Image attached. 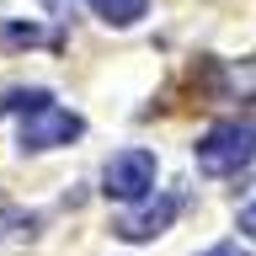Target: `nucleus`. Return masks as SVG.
Listing matches in <instances>:
<instances>
[{
	"instance_id": "obj_5",
	"label": "nucleus",
	"mask_w": 256,
	"mask_h": 256,
	"mask_svg": "<svg viewBox=\"0 0 256 256\" xmlns=\"http://www.w3.org/2000/svg\"><path fill=\"white\" fill-rule=\"evenodd\" d=\"M86 6H91L107 27H134V22L150 11V0H86Z\"/></svg>"
},
{
	"instance_id": "obj_2",
	"label": "nucleus",
	"mask_w": 256,
	"mask_h": 256,
	"mask_svg": "<svg viewBox=\"0 0 256 256\" xmlns=\"http://www.w3.org/2000/svg\"><path fill=\"white\" fill-rule=\"evenodd\" d=\"M192 160L203 176H240L256 160V128L251 123H219L192 144Z\"/></svg>"
},
{
	"instance_id": "obj_9",
	"label": "nucleus",
	"mask_w": 256,
	"mask_h": 256,
	"mask_svg": "<svg viewBox=\"0 0 256 256\" xmlns=\"http://www.w3.org/2000/svg\"><path fill=\"white\" fill-rule=\"evenodd\" d=\"M240 230L256 240V203H251V208H240Z\"/></svg>"
},
{
	"instance_id": "obj_8",
	"label": "nucleus",
	"mask_w": 256,
	"mask_h": 256,
	"mask_svg": "<svg viewBox=\"0 0 256 256\" xmlns=\"http://www.w3.org/2000/svg\"><path fill=\"white\" fill-rule=\"evenodd\" d=\"M203 256H251V251H246L240 240H219V246H208Z\"/></svg>"
},
{
	"instance_id": "obj_7",
	"label": "nucleus",
	"mask_w": 256,
	"mask_h": 256,
	"mask_svg": "<svg viewBox=\"0 0 256 256\" xmlns=\"http://www.w3.org/2000/svg\"><path fill=\"white\" fill-rule=\"evenodd\" d=\"M0 38H6V48H32L43 32H38V27H22V22H16V27H6Z\"/></svg>"
},
{
	"instance_id": "obj_10",
	"label": "nucleus",
	"mask_w": 256,
	"mask_h": 256,
	"mask_svg": "<svg viewBox=\"0 0 256 256\" xmlns=\"http://www.w3.org/2000/svg\"><path fill=\"white\" fill-rule=\"evenodd\" d=\"M43 11H54V16H70V0H43Z\"/></svg>"
},
{
	"instance_id": "obj_6",
	"label": "nucleus",
	"mask_w": 256,
	"mask_h": 256,
	"mask_svg": "<svg viewBox=\"0 0 256 256\" xmlns=\"http://www.w3.org/2000/svg\"><path fill=\"white\" fill-rule=\"evenodd\" d=\"M224 91L230 96H240V102H246V96H256V54H251V70H224Z\"/></svg>"
},
{
	"instance_id": "obj_11",
	"label": "nucleus",
	"mask_w": 256,
	"mask_h": 256,
	"mask_svg": "<svg viewBox=\"0 0 256 256\" xmlns=\"http://www.w3.org/2000/svg\"><path fill=\"white\" fill-rule=\"evenodd\" d=\"M16 219H22V214H0V230H6V224H16Z\"/></svg>"
},
{
	"instance_id": "obj_12",
	"label": "nucleus",
	"mask_w": 256,
	"mask_h": 256,
	"mask_svg": "<svg viewBox=\"0 0 256 256\" xmlns=\"http://www.w3.org/2000/svg\"><path fill=\"white\" fill-rule=\"evenodd\" d=\"M0 112H11V91H6V96H0Z\"/></svg>"
},
{
	"instance_id": "obj_3",
	"label": "nucleus",
	"mask_w": 256,
	"mask_h": 256,
	"mask_svg": "<svg viewBox=\"0 0 256 256\" xmlns=\"http://www.w3.org/2000/svg\"><path fill=\"white\" fill-rule=\"evenodd\" d=\"M102 192L118 198V203H139L155 192V155L150 150H118V155L102 166Z\"/></svg>"
},
{
	"instance_id": "obj_4",
	"label": "nucleus",
	"mask_w": 256,
	"mask_h": 256,
	"mask_svg": "<svg viewBox=\"0 0 256 256\" xmlns=\"http://www.w3.org/2000/svg\"><path fill=\"white\" fill-rule=\"evenodd\" d=\"M182 214V192H160V198H139V208H123L112 230L123 240H155L171 230V219Z\"/></svg>"
},
{
	"instance_id": "obj_1",
	"label": "nucleus",
	"mask_w": 256,
	"mask_h": 256,
	"mask_svg": "<svg viewBox=\"0 0 256 256\" xmlns=\"http://www.w3.org/2000/svg\"><path fill=\"white\" fill-rule=\"evenodd\" d=\"M11 112L22 118V134H16V144L22 150H59V144L80 139L86 134V123H80L70 107H59L48 91H11Z\"/></svg>"
}]
</instances>
